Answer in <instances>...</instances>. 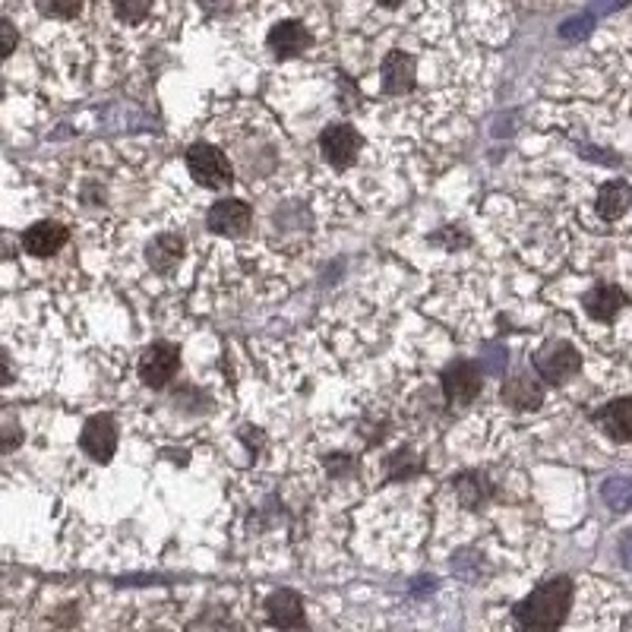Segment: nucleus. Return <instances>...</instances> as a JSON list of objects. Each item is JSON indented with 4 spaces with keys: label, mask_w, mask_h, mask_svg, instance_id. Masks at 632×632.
Listing matches in <instances>:
<instances>
[{
    "label": "nucleus",
    "mask_w": 632,
    "mask_h": 632,
    "mask_svg": "<svg viewBox=\"0 0 632 632\" xmlns=\"http://www.w3.org/2000/svg\"><path fill=\"white\" fill-rule=\"evenodd\" d=\"M481 370L471 361H456L443 370V392L449 405H471L481 395Z\"/></svg>",
    "instance_id": "obj_4"
},
{
    "label": "nucleus",
    "mask_w": 632,
    "mask_h": 632,
    "mask_svg": "<svg viewBox=\"0 0 632 632\" xmlns=\"http://www.w3.org/2000/svg\"><path fill=\"white\" fill-rule=\"evenodd\" d=\"M177 367H181V354H177V348L168 342H155L140 358V380L149 389H165L174 380Z\"/></svg>",
    "instance_id": "obj_3"
},
{
    "label": "nucleus",
    "mask_w": 632,
    "mask_h": 632,
    "mask_svg": "<svg viewBox=\"0 0 632 632\" xmlns=\"http://www.w3.org/2000/svg\"><path fill=\"white\" fill-rule=\"evenodd\" d=\"M389 478L392 481H405V478H411V474H418L424 465L418 462V456H414V452H408V449H399L395 452V456H389Z\"/></svg>",
    "instance_id": "obj_19"
},
{
    "label": "nucleus",
    "mask_w": 632,
    "mask_h": 632,
    "mask_svg": "<svg viewBox=\"0 0 632 632\" xmlns=\"http://www.w3.org/2000/svg\"><path fill=\"white\" fill-rule=\"evenodd\" d=\"M114 13L121 19H127V23H140V19L149 16V4H117Z\"/></svg>",
    "instance_id": "obj_21"
},
{
    "label": "nucleus",
    "mask_w": 632,
    "mask_h": 632,
    "mask_svg": "<svg viewBox=\"0 0 632 632\" xmlns=\"http://www.w3.org/2000/svg\"><path fill=\"white\" fill-rule=\"evenodd\" d=\"M266 610H269V620L279 629H301L304 626V601H301L298 591H291V588L275 591V595L266 601Z\"/></svg>",
    "instance_id": "obj_10"
},
{
    "label": "nucleus",
    "mask_w": 632,
    "mask_h": 632,
    "mask_svg": "<svg viewBox=\"0 0 632 632\" xmlns=\"http://www.w3.org/2000/svg\"><path fill=\"white\" fill-rule=\"evenodd\" d=\"M414 89V57L405 51H389L383 57V92L405 95Z\"/></svg>",
    "instance_id": "obj_9"
},
{
    "label": "nucleus",
    "mask_w": 632,
    "mask_h": 632,
    "mask_svg": "<svg viewBox=\"0 0 632 632\" xmlns=\"http://www.w3.org/2000/svg\"><path fill=\"white\" fill-rule=\"evenodd\" d=\"M187 168L196 184H203L206 190H222L234 181V168L228 162V155L222 149H215L209 143H196L187 152Z\"/></svg>",
    "instance_id": "obj_1"
},
{
    "label": "nucleus",
    "mask_w": 632,
    "mask_h": 632,
    "mask_svg": "<svg viewBox=\"0 0 632 632\" xmlns=\"http://www.w3.org/2000/svg\"><path fill=\"white\" fill-rule=\"evenodd\" d=\"M67 241H70V231L61 222H35L23 234V250L29 256H38V260H42V256H51V253L61 250Z\"/></svg>",
    "instance_id": "obj_8"
},
{
    "label": "nucleus",
    "mask_w": 632,
    "mask_h": 632,
    "mask_svg": "<svg viewBox=\"0 0 632 632\" xmlns=\"http://www.w3.org/2000/svg\"><path fill=\"white\" fill-rule=\"evenodd\" d=\"M253 222V212L244 200H222L215 203L206 215V225L215 231V234H228V237H237L244 234Z\"/></svg>",
    "instance_id": "obj_7"
},
{
    "label": "nucleus",
    "mask_w": 632,
    "mask_h": 632,
    "mask_svg": "<svg viewBox=\"0 0 632 632\" xmlns=\"http://www.w3.org/2000/svg\"><path fill=\"white\" fill-rule=\"evenodd\" d=\"M601 497L610 509H617V512H626L632 506V481L626 478H614V481H607L601 487Z\"/></svg>",
    "instance_id": "obj_18"
},
{
    "label": "nucleus",
    "mask_w": 632,
    "mask_h": 632,
    "mask_svg": "<svg viewBox=\"0 0 632 632\" xmlns=\"http://www.w3.org/2000/svg\"><path fill=\"white\" fill-rule=\"evenodd\" d=\"M595 424H598L614 443L632 440V399H620V402H610L607 408H601V411L595 414Z\"/></svg>",
    "instance_id": "obj_11"
},
{
    "label": "nucleus",
    "mask_w": 632,
    "mask_h": 632,
    "mask_svg": "<svg viewBox=\"0 0 632 632\" xmlns=\"http://www.w3.org/2000/svg\"><path fill=\"white\" fill-rule=\"evenodd\" d=\"M79 446L89 459L95 462H108L117 449V424L108 418V414H98L83 427V437H79Z\"/></svg>",
    "instance_id": "obj_6"
},
{
    "label": "nucleus",
    "mask_w": 632,
    "mask_h": 632,
    "mask_svg": "<svg viewBox=\"0 0 632 632\" xmlns=\"http://www.w3.org/2000/svg\"><path fill=\"white\" fill-rule=\"evenodd\" d=\"M503 402L512 405V408H522V411L538 408V405L544 402V389H541V383H535V380L516 377V380H509V383L503 386Z\"/></svg>",
    "instance_id": "obj_16"
},
{
    "label": "nucleus",
    "mask_w": 632,
    "mask_h": 632,
    "mask_svg": "<svg viewBox=\"0 0 632 632\" xmlns=\"http://www.w3.org/2000/svg\"><path fill=\"white\" fill-rule=\"evenodd\" d=\"M629 203H632V187L626 181H610L598 193V215L604 222H617L626 215Z\"/></svg>",
    "instance_id": "obj_15"
},
{
    "label": "nucleus",
    "mask_w": 632,
    "mask_h": 632,
    "mask_svg": "<svg viewBox=\"0 0 632 632\" xmlns=\"http://www.w3.org/2000/svg\"><path fill=\"white\" fill-rule=\"evenodd\" d=\"M585 310L595 316V320H601V323H610L614 320V316L629 304L626 301V294L617 288V285H598V288H591L588 294H585Z\"/></svg>",
    "instance_id": "obj_12"
},
{
    "label": "nucleus",
    "mask_w": 632,
    "mask_h": 632,
    "mask_svg": "<svg viewBox=\"0 0 632 632\" xmlns=\"http://www.w3.org/2000/svg\"><path fill=\"white\" fill-rule=\"evenodd\" d=\"M361 146H364L361 133L348 124H329L320 133V149L326 155V162L335 165V168H348L354 158H358Z\"/></svg>",
    "instance_id": "obj_5"
},
{
    "label": "nucleus",
    "mask_w": 632,
    "mask_h": 632,
    "mask_svg": "<svg viewBox=\"0 0 632 632\" xmlns=\"http://www.w3.org/2000/svg\"><path fill=\"white\" fill-rule=\"evenodd\" d=\"M481 364H484V373H490V377H503V370H506V354H503V348L490 345L487 354H481Z\"/></svg>",
    "instance_id": "obj_20"
},
{
    "label": "nucleus",
    "mask_w": 632,
    "mask_h": 632,
    "mask_svg": "<svg viewBox=\"0 0 632 632\" xmlns=\"http://www.w3.org/2000/svg\"><path fill=\"white\" fill-rule=\"evenodd\" d=\"M456 493H459V500H462L465 506H481V503L490 500L493 484L484 478V474L468 471V474H462V478L456 481Z\"/></svg>",
    "instance_id": "obj_17"
},
{
    "label": "nucleus",
    "mask_w": 632,
    "mask_h": 632,
    "mask_svg": "<svg viewBox=\"0 0 632 632\" xmlns=\"http://www.w3.org/2000/svg\"><path fill=\"white\" fill-rule=\"evenodd\" d=\"M620 557H623V563L632 569V531H626L623 541H620Z\"/></svg>",
    "instance_id": "obj_24"
},
{
    "label": "nucleus",
    "mask_w": 632,
    "mask_h": 632,
    "mask_svg": "<svg viewBox=\"0 0 632 632\" xmlns=\"http://www.w3.org/2000/svg\"><path fill=\"white\" fill-rule=\"evenodd\" d=\"M269 48L279 54V57H294V54H304L310 48V32L301 23H279L272 26L269 32Z\"/></svg>",
    "instance_id": "obj_13"
},
{
    "label": "nucleus",
    "mask_w": 632,
    "mask_h": 632,
    "mask_svg": "<svg viewBox=\"0 0 632 632\" xmlns=\"http://www.w3.org/2000/svg\"><path fill=\"white\" fill-rule=\"evenodd\" d=\"M184 256V237L181 234H158L155 241L149 244V266L155 272L168 275Z\"/></svg>",
    "instance_id": "obj_14"
},
{
    "label": "nucleus",
    "mask_w": 632,
    "mask_h": 632,
    "mask_svg": "<svg viewBox=\"0 0 632 632\" xmlns=\"http://www.w3.org/2000/svg\"><path fill=\"white\" fill-rule=\"evenodd\" d=\"M535 370L550 383H566L582 370V354L569 342H547L535 354Z\"/></svg>",
    "instance_id": "obj_2"
},
{
    "label": "nucleus",
    "mask_w": 632,
    "mask_h": 632,
    "mask_svg": "<svg viewBox=\"0 0 632 632\" xmlns=\"http://www.w3.org/2000/svg\"><path fill=\"white\" fill-rule=\"evenodd\" d=\"M0 35H4V54H10L16 48V29L10 19H0Z\"/></svg>",
    "instance_id": "obj_23"
},
{
    "label": "nucleus",
    "mask_w": 632,
    "mask_h": 632,
    "mask_svg": "<svg viewBox=\"0 0 632 632\" xmlns=\"http://www.w3.org/2000/svg\"><path fill=\"white\" fill-rule=\"evenodd\" d=\"M79 10V4H42V13H48V16H64V19H70V16H76Z\"/></svg>",
    "instance_id": "obj_22"
}]
</instances>
